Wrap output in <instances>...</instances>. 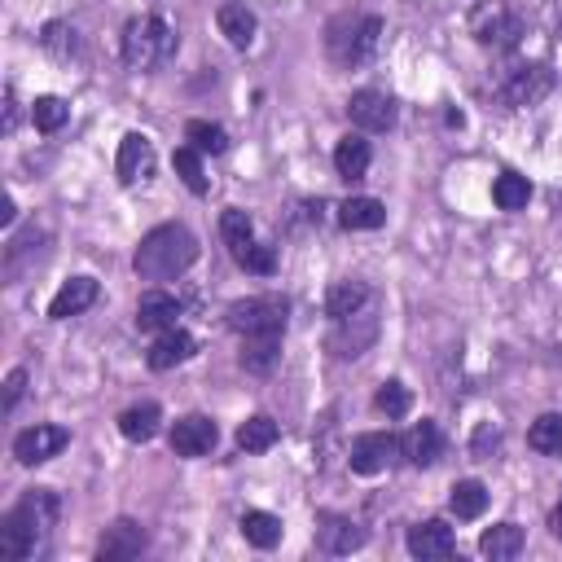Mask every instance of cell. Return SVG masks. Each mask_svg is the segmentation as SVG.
Masks as SVG:
<instances>
[{
    "label": "cell",
    "mask_w": 562,
    "mask_h": 562,
    "mask_svg": "<svg viewBox=\"0 0 562 562\" xmlns=\"http://www.w3.org/2000/svg\"><path fill=\"white\" fill-rule=\"evenodd\" d=\"M58 510H62V501L53 488H32L5 519H0V558L5 562L36 558L58 523Z\"/></svg>",
    "instance_id": "cell-1"
},
{
    "label": "cell",
    "mask_w": 562,
    "mask_h": 562,
    "mask_svg": "<svg viewBox=\"0 0 562 562\" xmlns=\"http://www.w3.org/2000/svg\"><path fill=\"white\" fill-rule=\"evenodd\" d=\"M198 264V238L185 229V224H159L150 229L133 255V268L141 282H176Z\"/></svg>",
    "instance_id": "cell-2"
},
{
    "label": "cell",
    "mask_w": 562,
    "mask_h": 562,
    "mask_svg": "<svg viewBox=\"0 0 562 562\" xmlns=\"http://www.w3.org/2000/svg\"><path fill=\"white\" fill-rule=\"evenodd\" d=\"M378 40H383V18L378 14H339L325 27V53L344 71L370 62L378 53Z\"/></svg>",
    "instance_id": "cell-3"
},
{
    "label": "cell",
    "mask_w": 562,
    "mask_h": 562,
    "mask_svg": "<svg viewBox=\"0 0 562 562\" xmlns=\"http://www.w3.org/2000/svg\"><path fill=\"white\" fill-rule=\"evenodd\" d=\"M180 49V36L176 27H167L159 14H141L124 27V62L133 71H150V66H163L172 62Z\"/></svg>",
    "instance_id": "cell-4"
},
{
    "label": "cell",
    "mask_w": 562,
    "mask_h": 562,
    "mask_svg": "<svg viewBox=\"0 0 562 562\" xmlns=\"http://www.w3.org/2000/svg\"><path fill=\"white\" fill-rule=\"evenodd\" d=\"M286 316H290L286 295H251V299H234L224 308V325H229L238 339H251V334H286Z\"/></svg>",
    "instance_id": "cell-5"
},
{
    "label": "cell",
    "mask_w": 562,
    "mask_h": 562,
    "mask_svg": "<svg viewBox=\"0 0 562 562\" xmlns=\"http://www.w3.org/2000/svg\"><path fill=\"white\" fill-rule=\"evenodd\" d=\"M466 27H471L475 45H484L492 53H510L523 40V18L505 5V0H479V5L471 10V18H466Z\"/></svg>",
    "instance_id": "cell-6"
},
{
    "label": "cell",
    "mask_w": 562,
    "mask_h": 562,
    "mask_svg": "<svg viewBox=\"0 0 562 562\" xmlns=\"http://www.w3.org/2000/svg\"><path fill=\"white\" fill-rule=\"evenodd\" d=\"M553 92V71L545 62H514L501 79H497V97L510 110H532Z\"/></svg>",
    "instance_id": "cell-7"
},
{
    "label": "cell",
    "mask_w": 562,
    "mask_h": 562,
    "mask_svg": "<svg viewBox=\"0 0 562 562\" xmlns=\"http://www.w3.org/2000/svg\"><path fill=\"white\" fill-rule=\"evenodd\" d=\"M66 444H71V430H66V426L36 422V426H27V430L14 435V458H18L23 466H45V462H53V458L62 453Z\"/></svg>",
    "instance_id": "cell-8"
},
{
    "label": "cell",
    "mask_w": 562,
    "mask_h": 562,
    "mask_svg": "<svg viewBox=\"0 0 562 562\" xmlns=\"http://www.w3.org/2000/svg\"><path fill=\"white\" fill-rule=\"evenodd\" d=\"M400 458V439L391 430H365L352 439V453H348V466L357 475H383L391 462Z\"/></svg>",
    "instance_id": "cell-9"
},
{
    "label": "cell",
    "mask_w": 562,
    "mask_h": 562,
    "mask_svg": "<svg viewBox=\"0 0 562 562\" xmlns=\"http://www.w3.org/2000/svg\"><path fill=\"white\" fill-rule=\"evenodd\" d=\"M146 545H150V532L137 519H115L97 540V558L101 562H128V558H141Z\"/></svg>",
    "instance_id": "cell-10"
},
{
    "label": "cell",
    "mask_w": 562,
    "mask_h": 562,
    "mask_svg": "<svg viewBox=\"0 0 562 562\" xmlns=\"http://www.w3.org/2000/svg\"><path fill=\"white\" fill-rule=\"evenodd\" d=\"M159 167V154H154V141L146 133H128L120 141V154H115V176L120 185H146Z\"/></svg>",
    "instance_id": "cell-11"
},
{
    "label": "cell",
    "mask_w": 562,
    "mask_h": 562,
    "mask_svg": "<svg viewBox=\"0 0 562 562\" xmlns=\"http://www.w3.org/2000/svg\"><path fill=\"white\" fill-rule=\"evenodd\" d=\"M348 120L361 133H387V128H396V101L387 92H378V88H361L348 101Z\"/></svg>",
    "instance_id": "cell-12"
},
{
    "label": "cell",
    "mask_w": 562,
    "mask_h": 562,
    "mask_svg": "<svg viewBox=\"0 0 562 562\" xmlns=\"http://www.w3.org/2000/svg\"><path fill=\"white\" fill-rule=\"evenodd\" d=\"M167 439H172V453L176 458H207L211 448L220 444V426L211 417H202V413H189V417H180L172 426Z\"/></svg>",
    "instance_id": "cell-13"
},
{
    "label": "cell",
    "mask_w": 562,
    "mask_h": 562,
    "mask_svg": "<svg viewBox=\"0 0 562 562\" xmlns=\"http://www.w3.org/2000/svg\"><path fill=\"white\" fill-rule=\"evenodd\" d=\"M198 357V339L189 329H163V334H154V344H150V352H146V365L154 370V374H167V370H176V365H185V361H193Z\"/></svg>",
    "instance_id": "cell-14"
},
{
    "label": "cell",
    "mask_w": 562,
    "mask_h": 562,
    "mask_svg": "<svg viewBox=\"0 0 562 562\" xmlns=\"http://www.w3.org/2000/svg\"><path fill=\"white\" fill-rule=\"evenodd\" d=\"M339 329H334V339H329V348H334V357H361L374 339H378V316L365 308V312H357V316H348V321H334Z\"/></svg>",
    "instance_id": "cell-15"
},
{
    "label": "cell",
    "mask_w": 562,
    "mask_h": 562,
    "mask_svg": "<svg viewBox=\"0 0 562 562\" xmlns=\"http://www.w3.org/2000/svg\"><path fill=\"white\" fill-rule=\"evenodd\" d=\"M404 545H409V553L413 558H448L458 549V536H453V527H448L444 519H426V523H413L409 527V536H404Z\"/></svg>",
    "instance_id": "cell-16"
},
{
    "label": "cell",
    "mask_w": 562,
    "mask_h": 562,
    "mask_svg": "<svg viewBox=\"0 0 562 562\" xmlns=\"http://www.w3.org/2000/svg\"><path fill=\"white\" fill-rule=\"evenodd\" d=\"M180 316H185V308H180V299L167 295V290H146L141 303H137V329H146V334L176 329Z\"/></svg>",
    "instance_id": "cell-17"
},
{
    "label": "cell",
    "mask_w": 562,
    "mask_h": 562,
    "mask_svg": "<svg viewBox=\"0 0 562 562\" xmlns=\"http://www.w3.org/2000/svg\"><path fill=\"white\" fill-rule=\"evenodd\" d=\"M439 453H444V435H439V426H435L430 417L413 422V426H409V435L400 439V458H409V466H417V471L435 466V462H439Z\"/></svg>",
    "instance_id": "cell-18"
},
{
    "label": "cell",
    "mask_w": 562,
    "mask_h": 562,
    "mask_svg": "<svg viewBox=\"0 0 562 562\" xmlns=\"http://www.w3.org/2000/svg\"><path fill=\"white\" fill-rule=\"evenodd\" d=\"M316 523H321L316 527V545L325 553H352V549H361L370 540V532L357 519H344V514H321Z\"/></svg>",
    "instance_id": "cell-19"
},
{
    "label": "cell",
    "mask_w": 562,
    "mask_h": 562,
    "mask_svg": "<svg viewBox=\"0 0 562 562\" xmlns=\"http://www.w3.org/2000/svg\"><path fill=\"white\" fill-rule=\"evenodd\" d=\"M97 295H101L97 277H71V282H62L58 295L49 299V321H71V316L88 312L97 303Z\"/></svg>",
    "instance_id": "cell-20"
},
{
    "label": "cell",
    "mask_w": 562,
    "mask_h": 562,
    "mask_svg": "<svg viewBox=\"0 0 562 562\" xmlns=\"http://www.w3.org/2000/svg\"><path fill=\"white\" fill-rule=\"evenodd\" d=\"M215 27H220V36L229 40L234 49H251L255 45V32H260V18L247 5H234V0H229V5L215 10Z\"/></svg>",
    "instance_id": "cell-21"
},
{
    "label": "cell",
    "mask_w": 562,
    "mask_h": 562,
    "mask_svg": "<svg viewBox=\"0 0 562 562\" xmlns=\"http://www.w3.org/2000/svg\"><path fill=\"white\" fill-rule=\"evenodd\" d=\"M339 224L348 234L383 229V224H387V202H378V198H348V202H339Z\"/></svg>",
    "instance_id": "cell-22"
},
{
    "label": "cell",
    "mask_w": 562,
    "mask_h": 562,
    "mask_svg": "<svg viewBox=\"0 0 562 562\" xmlns=\"http://www.w3.org/2000/svg\"><path fill=\"white\" fill-rule=\"evenodd\" d=\"M370 299H374V295H370L365 282H334L329 295H325V316H329V321H348V316L365 312Z\"/></svg>",
    "instance_id": "cell-23"
},
{
    "label": "cell",
    "mask_w": 562,
    "mask_h": 562,
    "mask_svg": "<svg viewBox=\"0 0 562 562\" xmlns=\"http://www.w3.org/2000/svg\"><path fill=\"white\" fill-rule=\"evenodd\" d=\"M159 426H163V409L154 400H141V404H133V409L120 413V435L128 444H150L159 435Z\"/></svg>",
    "instance_id": "cell-24"
},
{
    "label": "cell",
    "mask_w": 562,
    "mask_h": 562,
    "mask_svg": "<svg viewBox=\"0 0 562 562\" xmlns=\"http://www.w3.org/2000/svg\"><path fill=\"white\" fill-rule=\"evenodd\" d=\"M238 532H242V540H247L251 549H277L282 536H286V523H282L277 514H268V510H247V514L238 519Z\"/></svg>",
    "instance_id": "cell-25"
},
{
    "label": "cell",
    "mask_w": 562,
    "mask_h": 562,
    "mask_svg": "<svg viewBox=\"0 0 562 562\" xmlns=\"http://www.w3.org/2000/svg\"><path fill=\"white\" fill-rule=\"evenodd\" d=\"M370 159H374V150L361 133H348L339 146H334V172H339L344 180H361L370 172Z\"/></svg>",
    "instance_id": "cell-26"
},
{
    "label": "cell",
    "mask_w": 562,
    "mask_h": 562,
    "mask_svg": "<svg viewBox=\"0 0 562 562\" xmlns=\"http://www.w3.org/2000/svg\"><path fill=\"white\" fill-rule=\"evenodd\" d=\"M523 545H527V536H523V527H519V523H497V527H488V532L479 536V553H484V558H492V562H510V558H519V553H523Z\"/></svg>",
    "instance_id": "cell-27"
},
{
    "label": "cell",
    "mask_w": 562,
    "mask_h": 562,
    "mask_svg": "<svg viewBox=\"0 0 562 562\" xmlns=\"http://www.w3.org/2000/svg\"><path fill=\"white\" fill-rule=\"evenodd\" d=\"M238 361L247 374H273V365L282 361V334H251V339H242Z\"/></svg>",
    "instance_id": "cell-28"
},
{
    "label": "cell",
    "mask_w": 562,
    "mask_h": 562,
    "mask_svg": "<svg viewBox=\"0 0 562 562\" xmlns=\"http://www.w3.org/2000/svg\"><path fill=\"white\" fill-rule=\"evenodd\" d=\"M277 439H282V426L268 413H255V417H247L238 426V448L242 453H268V448H277Z\"/></svg>",
    "instance_id": "cell-29"
},
{
    "label": "cell",
    "mask_w": 562,
    "mask_h": 562,
    "mask_svg": "<svg viewBox=\"0 0 562 562\" xmlns=\"http://www.w3.org/2000/svg\"><path fill=\"white\" fill-rule=\"evenodd\" d=\"M448 510H453L462 523L479 519V514L488 510V488H484L479 479H458L453 488H448Z\"/></svg>",
    "instance_id": "cell-30"
},
{
    "label": "cell",
    "mask_w": 562,
    "mask_h": 562,
    "mask_svg": "<svg viewBox=\"0 0 562 562\" xmlns=\"http://www.w3.org/2000/svg\"><path fill=\"white\" fill-rule=\"evenodd\" d=\"M492 202H497L501 211H523V207L532 202V180L519 176V172H501V176L492 180Z\"/></svg>",
    "instance_id": "cell-31"
},
{
    "label": "cell",
    "mask_w": 562,
    "mask_h": 562,
    "mask_svg": "<svg viewBox=\"0 0 562 562\" xmlns=\"http://www.w3.org/2000/svg\"><path fill=\"white\" fill-rule=\"evenodd\" d=\"M527 444L536 448V453H545V458L562 453V413H540L527 426Z\"/></svg>",
    "instance_id": "cell-32"
},
{
    "label": "cell",
    "mask_w": 562,
    "mask_h": 562,
    "mask_svg": "<svg viewBox=\"0 0 562 562\" xmlns=\"http://www.w3.org/2000/svg\"><path fill=\"white\" fill-rule=\"evenodd\" d=\"M220 238H224V247H229V251L247 247V242L255 238V220H251L242 207H224V211H220Z\"/></svg>",
    "instance_id": "cell-33"
},
{
    "label": "cell",
    "mask_w": 562,
    "mask_h": 562,
    "mask_svg": "<svg viewBox=\"0 0 562 562\" xmlns=\"http://www.w3.org/2000/svg\"><path fill=\"white\" fill-rule=\"evenodd\" d=\"M185 141L198 154H224V150H229V133H224L220 124H211V120H189L185 124Z\"/></svg>",
    "instance_id": "cell-34"
},
{
    "label": "cell",
    "mask_w": 562,
    "mask_h": 562,
    "mask_svg": "<svg viewBox=\"0 0 562 562\" xmlns=\"http://www.w3.org/2000/svg\"><path fill=\"white\" fill-rule=\"evenodd\" d=\"M172 167H176V176L185 180V189L193 193V198H207V172H202V154L193 150V146H180L176 154H172Z\"/></svg>",
    "instance_id": "cell-35"
},
{
    "label": "cell",
    "mask_w": 562,
    "mask_h": 562,
    "mask_svg": "<svg viewBox=\"0 0 562 562\" xmlns=\"http://www.w3.org/2000/svg\"><path fill=\"white\" fill-rule=\"evenodd\" d=\"M66 120H71V105L62 101V97H36L32 101V124H36V133H62L66 128Z\"/></svg>",
    "instance_id": "cell-36"
},
{
    "label": "cell",
    "mask_w": 562,
    "mask_h": 562,
    "mask_svg": "<svg viewBox=\"0 0 562 562\" xmlns=\"http://www.w3.org/2000/svg\"><path fill=\"white\" fill-rule=\"evenodd\" d=\"M234 255V264L238 268H247V273H255V277H273L277 273V251L268 247V242H247V247H238V251H229Z\"/></svg>",
    "instance_id": "cell-37"
},
{
    "label": "cell",
    "mask_w": 562,
    "mask_h": 562,
    "mask_svg": "<svg viewBox=\"0 0 562 562\" xmlns=\"http://www.w3.org/2000/svg\"><path fill=\"white\" fill-rule=\"evenodd\" d=\"M40 45L53 53V58H75L79 53V32L71 27V23H62V18H53V23H45V32H40Z\"/></svg>",
    "instance_id": "cell-38"
},
{
    "label": "cell",
    "mask_w": 562,
    "mask_h": 562,
    "mask_svg": "<svg viewBox=\"0 0 562 562\" xmlns=\"http://www.w3.org/2000/svg\"><path fill=\"white\" fill-rule=\"evenodd\" d=\"M374 409L378 413H387V417H404L409 409H413V396H409V387L404 383H383L378 391H374Z\"/></svg>",
    "instance_id": "cell-39"
},
{
    "label": "cell",
    "mask_w": 562,
    "mask_h": 562,
    "mask_svg": "<svg viewBox=\"0 0 562 562\" xmlns=\"http://www.w3.org/2000/svg\"><path fill=\"white\" fill-rule=\"evenodd\" d=\"M497 444H501V430H497L492 422H484V426L475 430V439H471V453H475V458H488Z\"/></svg>",
    "instance_id": "cell-40"
},
{
    "label": "cell",
    "mask_w": 562,
    "mask_h": 562,
    "mask_svg": "<svg viewBox=\"0 0 562 562\" xmlns=\"http://www.w3.org/2000/svg\"><path fill=\"white\" fill-rule=\"evenodd\" d=\"M23 391H27V370H10V378H5V413L18 409Z\"/></svg>",
    "instance_id": "cell-41"
},
{
    "label": "cell",
    "mask_w": 562,
    "mask_h": 562,
    "mask_svg": "<svg viewBox=\"0 0 562 562\" xmlns=\"http://www.w3.org/2000/svg\"><path fill=\"white\" fill-rule=\"evenodd\" d=\"M14 128H18V92L10 84L5 88V137H14Z\"/></svg>",
    "instance_id": "cell-42"
},
{
    "label": "cell",
    "mask_w": 562,
    "mask_h": 562,
    "mask_svg": "<svg viewBox=\"0 0 562 562\" xmlns=\"http://www.w3.org/2000/svg\"><path fill=\"white\" fill-rule=\"evenodd\" d=\"M18 220V202L5 193V202H0V224H5V229H10V224Z\"/></svg>",
    "instance_id": "cell-43"
},
{
    "label": "cell",
    "mask_w": 562,
    "mask_h": 562,
    "mask_svg": "<svg viewBox=\"0 0 562 562\" xmlns=\"http://www.w3.org/2000/svg\"><path fill=\"white\" fill-rule=\"evenodd\" d=\"M549 532H553L558 540H562V497H558V505L549 510Z\"/></svg>",
    "instance_id": "cell-44"
},
{
    "label": "cell",
    "mask_w": 562,
    "mask_h": 562,
    "mask_svg": "<svg viewBox=\"0 0 562 562\" xmlns=\"http://www.w3.org/2000/svg\"><path fill=\"white\" fill-rule=\"evenodd\" d=\"M444 120H448V128H462V124H466V115H462V110H448Z\"/></svg>",
    "instance_id": "cell-45"
}]
</instances>
